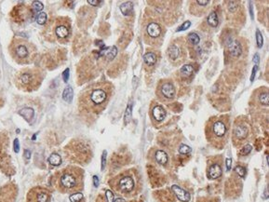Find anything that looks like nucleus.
<instances>
[{"mask_svg": "<svg viewBox=\"0 0 269 202\" xmlns=\"http://www.w3.org/2000/svg\"><path fill=\"white\" fill-rule=\"evenodd\" d=\"M112 87L108 83H97L89 86L79 98L80 110L90 116L99 115L108 103Z\"/></svg>", "mask_w": 269, "mask_h": 202, "instance_id": "obj_1", "label": "nucleus"}, {"mask_svg": "<svg viewBox=\"0 0 269 202\" xmlns=\"http://www.w3.org/2000/svg\"><path fill=\"white\" fill-rule=\"evenodd\" d=\"M8 51L13 60L20 64H30L35 58V46L22 38H14L8 47Z\"/></svg>", "mask_w": 269, "mask_h": 202, "instance_id": "obj_2", "label": "nucleus"}, {"mask_svg": "<svg viewBox=\"0 0 269 202\" xmlns=\"http://www.w3.org/2000/svg\"><path fill=\"white\" fill-rule=\"evenodd\" d=\"M43 80V74L36 68H25L15 76V83L21 89L32 91L39 88Z\"/></svg>", "mask_w": 269, "mask_h": 202, "instance_id": "obj_3", "label": "nucleus"}, {"mask_svg": "<svg viewBox=\"0 0 269 202\" xmlns=\"http://www.w3.org/2000/svg\"><path fill=\"white\" fill-rule=\"evenodd\" d=\"M211 133L216 138H223L227 132V127L223 118H214L210 124Z\"/></svg>", "mask_w": 269, "mask_h": 202, "instance_id": "obj_4", "label": "nucleus"}, {"mask_svg": "<svg viewBox=\"0 0 269 202\" xmlns=\"http://www.w3.org/2000/svg\"><path fill=\"white\" fill-rule=\"evenodd\" d=\"M146 35L149 36V38L151 39H157L161 36L162 35V29L160 27V25L155 22H149L146 26V31H145Z\"/></svg>", "mask_w": 269, "mask_h": 202, "instance_id": "obj_5", "label": "nucleus"}, {"mask_svg": "<svg viewBox=\"0 0 269 202\" xmlns=\"http://www.w3.org/2000/svg\"><path fill=\"white\" fill-rule=\"evenodd\" d=\"M61 185L65 188V189H72L74 187L76 186L77 185V180L75 178V176L72 173L66 172L65 174L62 175L61 180H60Z\"/></svg>", "mask_w": 269, "mask_h": 202, "instance_id": "obj_6", "label": "nucleus"}, {"mask_svg": "<svg viewBox=\"0 0 269 202\" xmlns=\"http://www.w3.org/2000/svg\"><path fill=\"white\" fill-rule=\"evenodd\" d=\"M183 47L178 43H172L168 49V56L171 61H175L181 57L183 53Z\"/></svg>", "mask_w": 269, "mask_h": 202, "instance_id": "obj_7", "label": "nucleus"}, {"mask_svg": "<svg viewBox=\"0 0 269 202\" xmlns=\"http://www.w3.org/2000/svg\"><path fill=\"white\" fill-rule=\"evenodd\" d=\"M118 186H119V189L123 192H131L134 188V181L130 176L122 177L119 180Z\"/></svg>", "mask_w": 269, "mask_h": 202, "instance_id": "obj_8", "label": "nucleus"}, {"mask_svg": "<svg viewBox=\"0 0 269 202\" xmlns=\"http://www.w3.org/2000/svg\"><path fill=\"white\" fill-rule=\"evenodd\" d=\"M160 93L167 99H172L175 96L174 86L170 82H164L160 87Z\"/></svg>", "mask_w": 269, "mask_h": 202, "instance_id": "obj_9", "label": "nucleus"}, {"mask_svg": "<svg viewBox=\"0 0 269 202\" xmlns=\"http://www.w3.org/2000/svg\"><path fill=\"white\" fill-rule=\"evenodd\" d=\"M55 35L59 39H65L70 35V27L65 22L58 23L55 26Z\"/></svg>", "mask_w": 269, "mask_h": 202, "instance_id": "obj_10", "label": "nucleus"}, {"mask_svg": "<svg viewBox=\"0 0 269 202\" xmlns=\"http://www.w3.org/2000/svg\"><path fill=\"white\" fill-rule=\"evenodd\" d=\"M171 189L172 191L174 192V194L176 195L177 199L179 200H181L182 202H189L190 201V199H191V196L188 192H186L185 190H184L183 188H181L180 186L178 185H172L171 186Z\"/></svg>", "mask_w": 269, "mask_h": 202, "instance_id": "obj_11", "label": "nucleus"}, {"mask_svg": "<svg viewBox=\"0 0 269 202\" xmlns=\"http://www.w3.org/2000/svg\"><path fill=\"white\" fill-rule=\"evenodd\" d=\"M227 48L229 50L230 54L233 57H238L242 53V48L240 46V43L237 40H235V41L231 40V41L227 42Z\"/></svg>", "mask_w": 269, "mask_h": 202, "instance_id": "obj_12", "label": "nucleus"}, {"mask_svg": "<svg viewBox=\"0 0 269 202\" xmlns=\"http://www.w3.org/2000/svg\"><path fill=\"white\" fill-rule=\"evenodd\" d=\"M234 136L238 140H244L248 136V128L244 124H236L234 131H233Z\"/></svg>", "mask_w": 269, "mask_h": 202, "instance_id": "obj_13", "label": "nucleus"}, {"mask_svg": "<svg viewBox=\"0 0 269 202\" xmlns=\"http://www.w3.org/2000/svg\"><path fill=\"white\" fill-rule=\"evenodd\" d=\"M152 116L154 118V119L157 122H161L164 120L165 117H166V112L164 110V108L160 105H156L153 109H152Z\"/></svg>", "mask_w": 269, "mask_h": 202, "instance_id": "obj_14", "label": "nucleus"}, {"mask_svg": "<svg viewBox=\"0 0 269 202\" xmlns=\"http://www.w3.org/2000/svg\"><path fill=\"white\" fill-rule=\"evenodd\" d=\"M222 168L220 167L219 164H213L209 167V177L210 179H217L222 175Z\"/></svg>", "mask_w": 269, "mask_h": 202, "instance_id": "obj_15", "label": "nucleus"}, {"mask_svg": "<svg viewBox=\"0 0 269 202\" xmlns=\"http://www.w3.org/2000/svg\"><path fill=\"white\" fill-rule=\"evenodd\" d=\"M119 8H120V11L122 12L123 15L130 16L133 13V3L131 1L125 2V3L120 5Z\"/></svg>", "mask_w": 269, "mask_h": 202, "instance_id": "obj_16", "label": "nucleus"}, {"mask_svg": "<svg viewBox=\"0 0 269 202\" xmlns=\"http://www.w3.org/2000/svg\"><path fill=\"white\" fill-rule=\"evenodd\" d=\"M19 115H21L22 117H23V118H24L25 120H27L28 122H30V121L34 118L35 111H34V109H32V108L26 107V108H23V109L20 110V111H19Z\"/></svg>", "mask_w": 269, "mask_h": 202, "instance_id": "obj_17", "label": "nucleus"}, {"mask_svg": "<svg viewBox=\"0 0 269 202\" xmlns=\"http://www.w3.org/2000/svg\"><path fill=\"white\" fill-rule=\"evenodd\" d=\"M144 64L148 66H154L156 64V55L154 52H147L143 56Z\"/></svg>", "mask_w": 269, "mask_h": 202, "instance_id": "obj_18", "label": "nucleus"}, {"mask_svg": "<svg viewBox=\"0 0 269 202\" xmlns=\"http://www.w3.org/2000/svg\"><path fill=\"white\" fill-rule=\"evenodd\" d=\"M35 198H36V202H50V200L49 194L43 190H37L36 189V193Z\"/></svg>", "mask_w": 269, "mask_h": 202, "instance_id": "obj_19", "label": "nucleus"}, {"mask_svg": "<svg viewBox=\"0 0 269 202\" xmlns=\"http://www.w3.org/2000/svg\"><path fill=\"white\" fill-rule=\"evenodd\" d=\"M207 22H208V24L210 26V27H217L218 26V23H219V20H218V16H217V13L215 11H212L209 14L208 18H207Z\"/></svg>", "mask_w": 269, "mask_h": 202, "instance_id": "obj_20", "label": "nucleus"}, {"mask_svg": "<svg viewBox=\"0 0 269 202\" xmlns=\"http://www.w3.org/2000/svg\"><path fill=\"white\" fill-rule=\"evenodd\" d=\"M156 159L160 165H165L168 162V155L162 150H157L156 153Z\"/></svg>", "mask_w": 269, "mask_h": 202, "instance_id": "obj_21", "label": "nucleus"}, {"mask_svg": "<svg viewBox=\"0 0 269 202\" xmlns=\"http://www.w3.org/2000/svg\"><path fill=\"white\" fill-rule=\"evenodd\" d=\"M48 160L52 166H60L62 164V157L60 155H58L56 153L51 154Z\"/></svg>", "mask_w": 269, "mask_h": 202, "instance_id": "obj_22", "label": "nucleus"}, {"mask_svg": "<svg viewBox=\"0 0 269 202\" xmlns=\"http://www.w3.org/2000/svg\"><path fill=\"white\" fill-rule=\"evenodd\" d=\"M73 97H74V91H73V89L68 86L67 88L65 89L64 92H63V99L65 101V102H68V103H71L72 100H73Z\"/></svg>", "mask_w": 269, "mask_h": 202, "instance_id": "obj_23", "label": "nucleus"}, {"mask_svg": "<svg viewBox=\"0 0 269 202\" xmlns=\"http://www.w3.org/2000/svg\"><path fill=\"white\" fill-rule=\"evenodd\" d=\"M193 72H194V68L190 65H185L180 70L181 75H183L185 77H189L190 75H192Z\"/></svg>", "mask_w": 269, "mask_h": 202, "instance_id": "obj_24", "label": "nucleus"}, {"mask_svg": "<svg viewBox=\"0 0 269 202\" xmlns=\"http://www.w3.org/2000/svg\"><path fill=\"white\" fill-rule=\"evenodd\" d=\"M187 40H188V42H189V43H191V44H192V45H194V46L198 45V44L200 42V38H199V36L197 34H195V33H191V34H189V35H188V37H187Z\"/></svg>", "mask_w": 269, "mask_h": 202, "instance_id": "obj_25", "label": "nucleus"}, {"mask_svg": "<svg viewBox=\"0 0 269 202\" xmlns=\"http://www.w3.org/2000/svg\"><path fill=\"white\" fill-rule=\"evenodd\" d=\"M259 102L261 103V104L263 105H268L269 100H268V93L267 92H262L259 94Z\"/></svg>", "mask_w": 269, "mask_h": 202, "instance_id": "obj_26", "label": "nucleus"}, {"mask_svg": "<svg viewBox=\"0 0 269 202\" xmlns=\"http://www.w3.org/2000/svg\"><path fill=\"white\" fill-rule=\"evenodd\" d=\"M47 22V14L45 12H40L36 17V22L40 25H44Z\"/></svg>", "mask_w": 269, "mask_h": 202, "instance_id": "obj_27", "label": "nucleus"}, {"mask_svg": "<svg viewBox=\"0 0 269 202\" xmlns=\"http://www.w3.org/2000/svg\"><path fill=\"white\" fill-rule=\"evenodd\" d=\"M83 199V194L82 193H74L70 196L69 200L71 202H80Z\"/></svg>", "mask_w": 269, "mask_h": 202, "instance_id": "obj_28", "label": "nucleus"}, {"mask_svg": "<svg viewBox=\"0 0 269 202\" xmlns=\"http://www.w3.org/2000/svg\"><path fill=\"white\" fill-rule=\"evenodd\" d=\"M191 151H192L191 147L186 145V144H182L179 148V153L183 154V155H187V154L191 153Z\"/></svg>", "mask_w": 269, "mask_h": 202, "instance_id": "obj_29", "label": "nucleus"}, {"mask_svg": "<svg viewBox=\"0 0 269 202\" xmlns=\"http://www.w3.org/2000/svg\"><path fill=\"white\" fill-rule=\"evenodd\" d=\"M32 7H33L34 10H36V11H41L44 8V5L40 1H33Z\"/></svg>", "mask_w": 269, "mask_h": 202, "instance_id": "obj_30", "label": "nucleus"}, {"mask_svg": "<svg viewBox=\"0 0 269 202\" xmlns=\"http://www.w3.org/2000/svg\"><path fill=\"white\" fill-rule=\"evenodd\" d=\"M256 41H257V47L262 48L263 44H264V39H263V36L259 30H256Z\"/></svg>", "mask_w": 269, "mask_h": 202, "instance_id": "obj_31", "label": "nucleus"}, {"mask_svg": "<svg viewBox=\"0 0 269 202\" xmlns=\"http://www.w3.org/2000/svg\"><path fill=\"white\" fill-rule=\"evenodd\" d=\"M132 103H130L127 107L126 113H125V122L128 123L130 121V119L132 118Z\"/></svg>", "mask_w": 269, "mask_h": 202, "instance_id": "obj_32", "label": "nucleus"}, {"mask_svg": "<svg viewBox=\"0 0 269 202\" xmlns=\"http://www.w3.org/2000/svg\"><path fill=\"white\" fill-rule=\"evenodd\" d=\"M235 171L241 177V178H244L245 177V174H246V170L241 167V166H237L235 168Z\"/></svg>", "mask_w": 269, "mask_h": 202, "instance_id": "obj_33", "label": "nucleus"}, {"mask_svg": "<svg viewBox=\"0 0 269 202\" xmlns=\"http://www.w3.org/2000/svg\"><path fill=\"white\" fill-rule=\"evenodd\" d=\"M190 25H191V22H189V21H187V22H185L178 29H177V32H182V31H185V30H186V29H188L189 27H190Z\"/></svg>", "mask_w": 269, "mask_h": 202, "instance_id": "obj_34", "label": "nucleus"}, {"mask_svg": "<svg viewBox=\"0 0 269 202\" xmlns=\"http://www.w3.org/2000/svg\"><path fill=\"white\" fill-rule=\"evenodd\" d=\"M252 149V145H250V144H247L246 146H244V147L241 149V151H240V154H241V155H243V156H245V155H248V154H250V153H251Z\"/></svg>", "mask_w": 269, "mask_h": 202, "instance_id": "obj_35", "label": "nucleus"}, {"mask_svg": "<svg viewBox=\"0 0 269 202\" xmlns=\"http://www.w3.org/2000/svg\"><path fill=\"white\" fill-rule=\"evenodd\" d=\"M105 196H106V199L108 202H113L115 200H114V194L112 193V191L110 190H106L105 191Z\"/></svg>", "mask_w": 269, "mask_h": 202, "instance_id": "obj_36", "label": "nucleus"}, {"mask_svg": "<svg viewBox=\"0 0 269 202\" xmlns=\"http://www.w3.org/2000/svg\"><path fill=\"white\" fill-rule=\"evenodd\" d=\"M106 156H107V152H106V151H103V156H102V171H103V170H104V167H105Z\"/></svg>", "mask_w": 269, "mask_h": 202, "instance_id": "obj_37", "label": "nucleus"}, {"mask_svg": "<svg viewBox=\"0 0 269 202\" xmlns=\"http://www.w3.org/2000/svg\"><path fill=\"white\" fill-rule=\"evenodd\" d=\"M13 145H14V151H15V153H19V151H20V142H19V140H18V139H15V140H14Z\"/></svg>", "mask_w": 269, "mask_h": 202, "instance_id": "obj_38", "label": "nucleus"}, {"mask_svg": "<svg viewBox=\"0 0 269 202\" xmlns=\"http://www.w3.org/2000/svg\"><path fill=\"white\" fill-rule=\"evenodd\" d=\"M257 71H258V65H255V66L253 67V69H252V75H251V82H253Z\"/></svg>", "mask_w": 269, "mask_h": 202, "instance_id": "obj_39", "label": "nucleus"}, {"mask_svg": "<svg viewBox=\"0 0 269 202\" xmlns=\"http://www.w3.org/2000/svg\"><path fill=\"white\" fill-rule=\"evenodd\" d=\"M63 78H64V81L65 82H67L68 78H69V69H65V72L63 73Z\"/></svg>", "mask_w": 269, "mask_h": 202, "instance_id": "obj_40", "label": "nucleus"}, {"mask_svg": "<svg viewBox=\"0 0 269 202\" xmlns=\"http://www.w3.org/2000/svg\"><path fill=\"white\" fill-rule=\"evenodd\" d=\"M88 3L92 6H99V4H103V1H96V0H89Z\"/></svg>", "mask_w": 269, "mask_h": 202, "instance_id": "obj_41", "label": "nucleus"}, {"mask_svg": "<svg viewBox=\"0 0 269 202\" xmlns=\"http://www.w3.org/2000/svg\"><path fill=\"white\" fill-rule=\"evenodd\" d=\"M259 61H260L259 54H258V53H255V54H254V57H253V62H254L255 65H259Z\"/></svg>", "mask_w": 269, "mask_h": 202, "instance_id": "obj_42", "label": "nucleus"}, {"mask_svg": "<svg viewBox=\"0 0 269 202\" xmlns=\"http://www.w3.org/2000/svg\"><path fill=\"white\" fill-rule=\"evenodd\" d=\"M226 168H227V171H230L231 170V166H232V160L231 158H226Z\"/></svg>", "mask_w": 269, "mask_h": 202, "instance_id": "obj_43", "label": "nucleus"}, {"mask_svg": "<svg viewBox=\"0 0 269 202\" xmlns=\"http://www.w3.org/2000/svg\"><path fill=\"white\" fill-rule=\"evenodd\" d=\"M196 3L197 4H199V6H207L208 4H209V1H208V0H206V1H203V0H198V1H196Z\"/></svg>", "mask_w": 269, "mask_h": 202, "instance_id": "obj_44", "label": "nucleus"}, {"mask_svg": "<svg viewBox=\"0 0 269 202\" xmlns=\"http://www.w3.org/2000/svg\"><path fill=\"white\" fill-rule=\"evenodd\" d=\"M93 185H94L95 187H97V186L99 185V178H98V176H96V175L93 176Z\"/></svg>", "mask_w": 269, "mask_h": 202, "instance_id": "obj_45", "label": "nucleus"}, {"mask_svg": "<svg viewBox=\"0 0 269 202\" xmlns=\"http://www.w3.org/2000/svg\"><path fill=\"white\" fill-rule=\"evenodd\" d=\"M24 157L26 158V159H30V157H31V152L29 151V150H24Z\"/></svg>", "mask_w": 269, "mask_h": 202, "instance_id": "obj_46", "label": "nucleus"}, {"mask_svg": "<svg viewBox=\"0 0 269 202\" xmlns=\"http://www.w3.org/2000/svg\"><path fill=\"white\" fill-rule=\"evenodd\" d=\"M113 202H125V200H124L123 199H119V198H118V199L115 200Z\"/></svg>", "mask_w": 269, "mask_h": 202, "instance_id": "obj_47", "label": "nucleus"}]
</instances>
